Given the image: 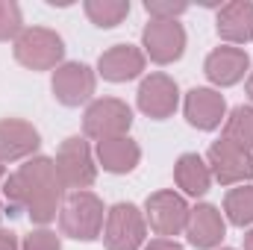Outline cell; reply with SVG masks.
I'll list each match as a JSON object with an SVG mask.
<instances>
[{"label":"cell","instance_id":"6","mask_svg":"<svg viewBox=\"0 0 253 250\" xmlns=\"http://www.w3.org/2000/svg\"><path fill=\"white\" fill-rule=\"evenodd\" d=\"M189 212H191V206L186 203V197L177 194L174 188L153 191L144 200V221H147V227L159 239H174V236L186 233Z\"/></svg>","mask_w":253,"mask_h":250},{"label":"cell","instance_id":"3","mask_svg":"<svg viewBox=\"0 0 253 250\" xmlns=\"http://www.w3.org/2000/svg\"><path fill=\"white\" fill-rule=\"evenodd\" d=\"M15 59L27 71H56L65 59V42L56 30L47 27H24V33L12 42Z\"/></svg>","mask_w":253,"mask_h":250},{"label":"cell","instance_id":"31","mask_svg":"<svg viewBox=\"0 0 253 250\" xmlns=\"http://www.w3.org/2000/svg\"><path fill=\"white\" fill-rule=\"evenodd\" d=\"M0 218H3V200H0Z\"/></svg>","mask_w":253,"mask_h":250},{"label":"cell","instance_id":"27","mask_svg":"<svg viewBox=\"0 0 253 250\" xmlns=\"http://www.w3.org/2000/svg\"><path fill=\"white\" fill-rule=\"evenodd\" d=\"M0 250H21L18 236H15L12 230H0Z\"/></svg>","mask_w":253,"mask_h":250},{"label":"cell","instance_id":"18","mask_svg":"<svg viewBox=\"0 0 253 250\" xmlns=\"http://www.w3.org/2000/svg\"><path fill=\"white\" fill-rule=\"evenodd\" d=\"M94 159H97V168H103L106 174H129L141 162V147L129 135L106 138L94 144Z\"/></svg>","mask_w":253,"mask_h":250},{"label":"cell","instance_id":"22","mask_svg":"<svg viewBox=\"0 0 253 250\" xmlns=\"http://www.w3.org/2000/svg\"><path fill=\"white\" fill-rule=\"evenodd\" d=\"M224 138L253 150V106H236L224 121Z\"/></svg>","mask_w":253,"mask_h":250},{"label":"cell","instance_id":"14","mask_svg":"<svg viewBox=\"0 0 253 250\" xmlns=\"http://www.w3.org/2000/svg\"><path fill=\"white\" fill-rule=\"evenodd\" d=\"M227 236V218L218 206L212 203H197L189 212V224H186V239L191 248L197 250H215Z\"/></svg>","mask_w":253,"mask_h":250},{"label":"cell","instance_id":"21","mask_svg":"<svg viewBox=\"0 0 253 250\" xmlns=\"http://www.w3.org/2000/svg\"><path fill=\"white\" fill-rule=\"evenodd\" d=\"M83 9H85V18L94 27L112 30L129 15V0H85Z\"/></svg>","mask_w":253,"mask_h":250},{"label":"cell","instance_id":"28","mask_svg":"<svg viewBox=\"0 0 253 250\" xmlns=\"http://www.w3.org/2000/svg\"><path fill=\"white\" fill-rule=\"evenodd\" d=\"M245 250H253V230L245 236Z\"/></svg>","mask_w":253,"mask_h":250},{"label":"cell","instance_id":"13","mask_svg":"<svg viewBox=\"0 0 253 250\" xmlns=\"http://www.w3.org/2000/svg\"><path fill=\"white\" fill-rule=\"evenodd\" d=\"M203 74L212 85L218 88H230L236 83H242L251 74V56L245 47H233V44H221L215 47L206 62H203Z\"/></svg>","mask_w":253,"mask_h":250},{"label":"cell","instance_id":"5","mask_svg":"<svg viewBox=\"0 0 253 250\" xmlns=\"http://www.w3.org/2000/svg\"><path fill=\"white\" fill-rule=\"evenodd\" d=\"M147 242V221L135 203H115L106 209L103 245L106 250H141Z\"/></svg>","mask_w":253,"mask_h":250},{"label":"cell","instance_id":"26","mask_svg":"<svg viewBox=\"0 0 253 250\" xmlns=\"http://www.w3.org/2000/svg\"><path fill=\"white\" fill-rule=\"evenodd\" d=\"M141 250H183V245L177 239H150V242H144Z\"/></svg>","mask_w":253,"mask_h":250},{"label":"cell","instance_id":"32","mask_svg":"<svg viewBox=\"0 0 253 250\" xmlns=\"http://www.w3.org/2000/svg\"><path fill=\"white\" fill-rule=\"evenodd\" d=\"M221 250H233V248H221Z\"/></svg>","mask_w":253,"mask_h":250},{"label":"cell","instance_id":"24","mask_svg":"<svg viewBox=\"0 0 253 250\" xmlns=\"http://www.w3.org/2000/svg\"><path fill=\"white\" fill-rule=\"evenodd\" d=\"M186 9V0H144V12L150 15V21H177Z\"/></svg>","mask_w":253,"mask_h":250},{"label":"cell","instance_id":"1","mask_svg":"<svg viewBox=\"0 0 253 250\" xmlns=\"http://www.w3.org/2000/svg\"><path fill=\"white\" fill-rule=\"evenodd\" d=\"M3 200L15 212H27L33 224L47 227L56 221L65 203V186L56 174V162L50 156H33L18 171L3 180Z\"/></svg>","mask_w":253,"mask_h":250},{"label":"cell","instance_id":"29","mask_svg":"<svg viewBox=\"0 0 253 250\" xmlns=\"http://www.w3.org/2000/svg\"><path fill=\"white\" fill-rule=\"evenodd\" d=\"M248 97L253 100V71L248 74Z\"/></svg>","mask_w":253,"mask_h":250},{"label":"cell","instance_id":"30","mask_svg":"<svg viewBox=\"0 0 253 250\" xmlns=\"http://www.w3.org/2000/svg\"><path fill=\"white\" fill-rule=\"evenodd\" d=\"M3 180H6V165L0 162V186H3Z\"/></svg>","mask_w":253,"mask_h":250},{"label":"cell","instance_id":"8","mask_svg":"<svg viewBox=\"0 0 253 250\" xmlns=\"http://www.w3.org/2000/svg\"><path fill=\"white\" fill-rule=\"evenodd\" d=\"M206 165L212 171V180H218L221 186H245L253 180V150L224 135L209 147Z\"/></svg>","mask_w":253,"mask_h":250},{"label":"cell","instance_id":"16","mask_svg":"<svg viewBox=\"0 0 253 250\" xmlns=\"http://www.w3.org/2000/svg\"><path fill=\"white\" fill-rule=\"evenodd\" d=\"M147 56L135 44H112L109 50L100 53L97 59V74L109 83H129L144 74Z\"/></svg>","mask_w":253,"mask_h":250},{"label":"cell","instance_id":"19","mask_svg":"<svg viewBox=\"0 0 253 250\" xmlns=\"http://www.w3.org/2000/svg\"><path fill=\"white\" fill-rule=\"evenodd\" d=\"M174 183L189 197H203L212 188V171L200 153H183L174 165Z\"/></svg>","mask_w":253,"mask_h":250},{"label":"cell","instance_id":"25","mask_svg":"<svg viewBox=\"0 0 253 250\" xmlns=\"http://www.w3.org/2000/svg\"><path fill=\"white\" fill-rule=\"evenodd\" d=\"M21 250H62V242L53 230L42 227V230H33L24 242H21Z\"/></svg>","mask_w":253,"mask_h":250},{"label":"cell","instance_id":"4","mask_svg":"<svg viewBox=\"0 0 253 250\" xmlns=\"http://www.w3.org/2000/svg\"><path fill=\"white\" fill-rule=\"evenodd\" d=\"M56 174L62 180L65 191H85L97 180V159H94V150L91 144L83 138V135H68L59 150H56Z\"/></svg>","mask_w":253,"mask_h":250},{"label":"cell","instance_id":"20","mask_svg":"<svg viewBox=\"0 0 253 250\" xmlns=\"http://www.w3.org/2000/svg\"><path fill=\"white\" fill-rule=\"evenodd\" d=\"M224 218L233 227H253V183L236 186L224 197Z\"/></svg>","mask_w":253,"mask_h":250},{"label":"cell","instance_id":"23","mask_svg":"<svg viewBox=\"0 0 253 250\" xmlns=\"http://www.w3.org/2000/svg\"><path fill=\"white\" fill-rule=\"evenodd\" d=\"M24 33V15L15 0H0V42H15Z\"/></svg>","mask_w":253,"mask_h":250},{"label":"cell","instance_id":"12","mask_svg":"<svg viewBox=\"0 0 253 250\" xmlns=\"http://www.w3.org/2000/svg\"><path fill=\"white\" fill-rule=\"evenodd\" d=\"M183 112H186V121L200 132H212L227 121V100L218 88H209V85H197L186 94V103H183Z\"/></svg>","mask_w":253,"mask_h":250},{"label":"cell","instance_id":"17","mask_svg":"<svg viewBox=\"0 0 253 250\" xmlns=\"http://www.w3.org/2000/svg\"><path fill=\"white\" fill-rule=\"evenodd\" d=\"M215 30L224 39V44H233V47L253 42V3L251 0H230L224 6H218Z\"/></svg>","mask_w":253,"mask_h":250},{"label":"cell","instance_id":"15","mask_svg":"<svg viewBox=\"0 0 253 250\" xmlns=\"http://www.w3.org/2000/svg\"><path fill=\"white\" fill-rule=\"evenodd\" d=\"M42 147L39 129L24 118H0V162H21L33 159Z\"/></svg>","mask_w":253,"mask_h":250},{"label":"cell","instance_id":"10","mask_svg":"<svg viewBox=\"0 0 253 250\" xmlns=\"http://www.w3.org/2000/svg\"><path fill=\"white\" fill-rule=\"evenodd\" d=\"M135 103L138 109L153 118V121H165L177 112L180 106V85L174 83V77L156 71V74H147L135 91Z\"/></svg>","mask_w":253,"mask_h":250},{"label":"cell","instance_id":"9","mask_svg":"<svg viewBox=\"0 0 253 250\" xmlns=\"http://www.w3.org/2000/svg\"><path fill=\"white\" fill-rule=\"evenodd\" d=\"M141 50L150 62L171 65L186 53V30L180 21H150L141 30Z\"/></svg>","mask_w":253,"mask_h":250},{"label":"cell","instance_id":"2","mask_svg":"<svg viewBox=\"0 0 253 250\" xmlns=\"http://www.w3.org/2000/svg\"><path fill=\"white\" fill-rule=\"evenodd\" d=\"M103 224H106V206L94 191H71L62 203L59 212V227L62 236L74 242H94L103 236Z\"/></svg>","mask_w":253,"mask_h":250},{"label":"cell","instance_id":"7","mask_svg":"<svg viewBox=\"0 0 253 250\" xmlns=\"http://www.w3.org/2000/svg\"><path fill=\"white\" fill-rule=\"evenodd\" d=\"M129 126H132V109L118 97H94L85 106V115H83L85 138H94V141L118 138L129 132Z\"/></svg>","mask_w":253,"mask_h":250},{"label":"cell","instance_id":"11","mask_svg":"<svg viewBox=\"0 0 253 250\" xmlns=\"http://www.w3.org/2000/svg\"><path fill=\"white\" fill-rule=\"evenodd\" d=\"M50 88H53V97L62 106H71L74 109V106H83V103H88L94 97L97 74L85 62H62L53 71Z\"/></svg>","mask_w":253,"mask_h":250}]
</instances>
